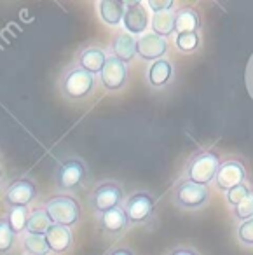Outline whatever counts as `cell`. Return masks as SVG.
Masks as SVG:
<instances>
[{
	"label": "cell",
	"mask_w": 253,
	"mask_h": 255,
	"mask_svg": "<svg viewBox=\"0 0 253 255\" xmlns=\"http://www.w3.org/2000/svg\"><path fill=\"white\" fill-rule=\"evenodd\" d=\"M96 77L81 68L79 65H72L61 74L60 77V91L67 100L79 102L84 100L95 91Z\"/></svg>",
	"instance_id": "6da1fadb"
},
{
	"label": "cell",
	"mask_w": 253,
	"mask_h": 255,
	"mask_svg": "<svg viewBox=\"0 0 253 255\" xmlns=\"http://www.w3.org/2000/svg\"><path fill=\"white\" fill-rule=\"evenodd\" d=\"M47 217H49L51 224L54 226H63V227H74L75 224L81 220V205L79 201L70 194H60L53 196L46 201L44 205Z\"/></svg>",
	"instance_id": "7a4b0ae2"
},
{
	"label": "cell",
	"mask_w": 253,
	"mask_h": 255,
	"mask_svg": "<svg viewBox=\"0 0 253 255\" xmlns=\"http://www.w3.org/2000/svg\"><path fill=\"white\" fill-rule=\"evenodd\" d=\"M218 166H220V157L213 150H199L196 152L187 163V180L197 185L208 187L210 182L215 180L217 177Z\"/></svg>",
	"instance_id": "3957f363"
},
{
	"label": "cell",
	"mask_w": 253,
	"mask_h": 255,
	"mask_svg": "<svg viewBox=\"0 0 253 255\" xmlns=\"http://www.w3.org/2000/svg\"><path fill=\"white\" fill-rule=\"evenodd\" d=\"M88 177V168L86 163L79 157H67L56 168L54 173V184L56 189L63 194L74 192L84 185V180Z\"/></svg>",
	"instance_id": "277c9868"
},
{
	"label": "cell",
	"mask_w": 253,
	"mask_h": 255,
	"mask_svg": "<svg viewBox=\"0 0 253 255\" xmlns=\"http://www.w3.org/2000/svg\"><path fill=\"white\" fill-rule=\"evenodd\" d=\"M124 192L117 182H102L93 189L89 196V205L98 215L114 210L117 206H123Z\"/></svg>",
	"instance_id": "5b68a950"
},
{
	"label": "cell",
	"mask_w": 253,
	"mask_h": 255,
	"mask_svg": "<svg viewBox=\"0 0 253 255\" xmlns=\"http://www.w3.org/2000/svg\"><path fill=\"white\" fill-rule=\"evenodd\" d=\"M208 198H210V189L192 184L187 178L178 182L173 189V201L183 210H199L201 206L206 205Z\"/></svg>",
	"instance_id": "8992f818"
},
{
	"label": "cell",
	"mask_w": 253,
	"mask_h": 255,
	"mask_svg": "<svg viewBox=\"0 0 253 255\" xmlns=\"http://www.w3.org/2000/svg\"><path fill=\"white\" fill-rule=\"evenodd\" d=\"M37 194H39V189H37L35 182H32L26 177H21V178H16L14 182H11L7 185L4 194V203L9 210L28 208L35 201Z\"/></svg>",
	"instance_id": "52a82bcc"
},
{
	"label": "cell",
	"mask_w": 253,
	"mask_h": 255,
	"mask_svg": "<svg viewBox=\"0 0 253 255\" xmlns=\"http://www.w3.org/2000/svg\"><path fill=\"white\" fill-rule=\"evenodd\" d=\"M124 212L129 224H147L155 212V199L148 192H134L124 203Z\"/></svg>",
	"instance_id": "ba28073f"
},
{
	"label": "cell",
	"mask_w": 253,
	"mask_h": 255,
	"mask_svg": "<svg viewBox=\"0 0 253 255\" xmlns=\"http://www.w3.org/2000/svg\"><path fill=\"white\" fill-rule=\"evenodd\" d=\"M124 32L131 33V35H143L145 30L150 25V11H148L145 2H129L126 4V11H124L123 18Z\"/></svg>",
	"instance_id": "9c48e42d"
},
{
	"label": "cell",
	"mask_w": 253,
	"mask_h": 255,
	"mask_svg": "<svg viewBox=\"0 0 253 255\" xmlns=\"http://www.w3.org/2000/svg\"><path fill=\"white\" fill-rule=\"evenodd\" d=\"M245 178H246L245 164L236 159H227V161H222L220 166H218L215 182H217V187L220 191L227 192L229 189L236 187V185L245 184Z\"/></svg>",
	"instance_id": "30bf717a"
},
{
	"label": "cell",
	"mask_w": 253,
	"mask_h": 255,
	"mask_svg": "<svg viewBox=\"0 0 253 255\" xmlns=\"http://www.w3.org/2000/svg\"><path fill=\"white\" fill-rule=\"evenodd\" d=\"M100 81L107 91H119L127 82V65L117 58L109 56L103 70L100 72Z\"/></svg>",
	"instance_id": "8fae6325"
},
{
	"label": "cell",
	"mask_w": 253,
	"mask_h": 255,
	"mask_svg": "<svg viewBox=\"0 0 253 255\" xmlns=\"http://www.w3.org/2000/svg\"><path fill=\"white\" fill-rule=\"evenodd\" d=\"M168 51V40L155 33H143L136 39V56H140L145 61H157L162 60V56Z\"/></svg>",
	"instance_id": "7c38bea8"
},
{
	"label": "cell",
	"mask_w": 253,
	"mask_h": 255,
	"mask_svg": "<svg viewBox=\"0 0 253 255\" xmlns=\"http://www.w3.org/2000/svg\"><path fill=\"white\" fill-rule=\"evenodd\" d=\"M110 54L114 58H117L123 63H129L133 61V58L136 56V39L131 33L119 30L116 35L112 37L110 42Z\"/></svg>",
	"instance_id": "4fadbf2b"
},
{
	"label": "cell",
	"mask_w": 253,
	"mask_h": 255,
	"mask_svg": "<svg viewBox=\"0 0 253 255\" xmlns=\"http://www.w3.org/2000/svg\"><path fill=\"white\" fill-rule=\"evenodd\" d=\"M98 226L109 236H119L126 231V227L129 226V220L124 212V206H117L114 210L98 215Z\"/></svg>",
	"instance_id": "5bb4252c"
},
{
	"label": "cell",
	"mask_w": 253,
	"mask_h": 255,
	"mask_svg": "<svg viewBox=\"0 0 253 255\" xmlns=\"http://www.w3.org/2000/svg\"><path fill=\"white\" fill-rule=\"evenodd\" d=\"M47 241V247L53 254H65L72 248L74 245V234L68 227L63 226H54L51 224V227L47 229V233L44 234Z\"/></svg>",
	"instance_id": "9a60e30c"
},
{
	"label": "cell",
	"mask_w": 253,
	"mask_h": 255,
	"mask_svg": "<svg viewBox=\"0 0 253 255\" xmlns=\"http://www.w3.org/2000/svg\"><path fill=\"white\" fill-rule=\"evenodd\" d=\"M107 58L109 56H107L105 51L96 46H91V47H86V49H82L81 53H79L77 63L75 65L84 68V70L89 72L91 75H96L103 70V67H105V63H107Z\"/></svg>",
	"instance_id": "2e32d148"
},
{
	"label": "cell",
	"mask_w": 253,
	"mask_h": 255,
	"mask_svg": "<svg viewBox=\"0 0 253 255\" xmlns=\"http://www.w3.org/2000/svg\"><path fill=\"white\" fill-rule=\"evenodd\" d=\"M171 79H173V65H171V61L166 60V58L154 61V63L148 67L147 82L152 88H155V89L164 88Z\"/></svg>",
	"instance_id": "e0dca14e"
},
{
	"label": "cell",
	"mask_w": 253,
	"mask_h": 255,
	"mask_svg": "<svg viewBox=\"0 0 253 255\" xmlns=\"http://www.w3.org/2000/svg\"><path fill=\"white\" fill-rule=\"evenodd\" d=\"M124 11H126V4L121 0H100L98 2L100 18L109 26L121 25L124 18Z\"/></svg>",
	"instance_id": "ac0fdd59"
},
{
	"label": "cell",
	"mask_w": 253,
	"mask_h": 255,
	"mask_svg": "<svg viewBox=\"0 0 253 255\" xmlns=\"http://www.w3.org/2000/svg\"><path fill=\"white\" fill-rule=\"evenodd\" d=\"M201 21L199 14L196 9L189 7V5H182L175 11V32L176 33H185V32H197Z\"/></svg>",
	"instance_id": "d6986e66"
},
{
	"label": "cell",
	"mask_w": 253,
	"mask_h": 255,
	"mask_svg": "<svg viewBox=\"0 0 253 255\" xmlns=\"http://www.w3.org/2000/svg\"><path fill=\"white\" fill-rule=\"evenodd\" d=\"M150 26L152 33L162 37V39H168L175 32V11L154 12L150 18Z\"/></svg>",
	"instance_id": "ffe728a7"
},
{
	"label": "cell",
	"mask_w": 253,
	"mask_h": 255,
	"mask_svg": "<svg viewBox=\"0 0 253 255\" xmlns=\"http://www.w3.org/2000/svg\"><path fill=\"white\" fill-rule=\"evenodd\" d=\"M49 227H51L49 217H47L44 206H39V208H35V210H32V212H30L28 220H26V226H25V233L44 236Z\"/></svg>",
	"instance_id": "44dd1931"
},
{
	"label": "cell",
	"mask_w": 253,
	"mask_h": 255,
	"mask_svg": "<svg viewBox=\"0 0 253 255\" xmlns=\"http://www.w3.org/2000/svg\"><path fill=\"white\" fill-rule=\"evenodd\" d=\"M21 247L28 255H47L51 254L49 247H47L46 236H39V234H21Z\"/></svg>",
	"instance_id": "7402d4cb"
},
{
	"label": "cell",
	"mask_w": 253,
	"mask_h": 255,
	"mask_svg": "<svg viewBox=\"0 0 253 255\" xmlns=\"http://www.w3.org/2000/svg\"><path fill=\"white\" fill-rule=\"evenodd\" d=\"M28 215H30L28 208H11L7 212L5 219H7L9 227H11V231L16 234V236L25 233V226H26V220H28Z\"/></svg>",
	"instance_id": "603a6c76"
},
{
	"label": "cell",
	"mask_w": 253,
	"mask_h": 255,
	"mask_svg": "<svg viewBox=\"0 0 253 255\" xmlns=\"http://www.w3.org/2000/svg\"><path fill=\"white\" fill-rule=\"evenodd\" d=\"M201 39H199V33L197 32H185V33H176L175 37V46L178 51L182 53L189 54L194 53V51L199 47Z\"/></svg>",
	"instance_id": "cb8c5ba5"
},
{
	"label": "cell",
	"mask_w": 253,
	"mask_h": 255,
	"mask_svg": "<svg viewBox=\"0 0 253 255\" xmlns=\"http://www.w3.org/2000/svg\"><path fill=\"white\" fill-rule=\"evenodd\" d=\"M16 241V234L11 231L5 217H0V255H5L12 250Z\"/></svg>",
	"instance_id": "d4e9b609"
},
{
	"label": "cell",
	"mask_w": 253,
	"mask_h": 255,
	"mask_svg": "<svg viewBox=\"0 0 253 255\" xmlns=\"http://www.w3.org/2000/svg\"><path fill=\"white\" fill-rule=\"evenodd\" d=\"M250 191H252V189H250L246 184H239V185H236V187L229 189L227 196H225V199H227L229 206L236 208V206H238L239 203H243V199H245L246 196L250 194Z\"/></svg>",
	"instance_id": "484cf974"
},
{
	"label": "cell",
	"mask_w": 253,
	"mask_h": 255,
	"mask_svg": "<svg viewBox=\"0 0 253 255\" xmlns=\"http://www.w3.org/2000/svg\"><path fill=\"white\" fill-rule=\"evenodd\" d=\"M232 212H234L236 219H239L241 222L246 219H252L253 217V191H250V194L243 199V203H239L236 208H232Z\"/></svg>",
	"instance_id": "4316f807"
},
{
	"label": "cell",
	"mask_w": 253,
	"mask_h": 255,
	"mask_svg": "<svg viewBox=\"0 0 253 255\" xmlns=\"http://www.w3.org/2000/svg\"><path fill=\"white\" fill-rule=\"evenodd\" d=\"M238 238L243 245H246V247H253V217L252 219L243 220V222L239 224Z\"/></svg>",
	"instance_id": "83f0119b"
},
{
	"label": "cell",
	"mask_w": 253,
	"mask_h": 255,
	"mask_svg": "<svg viewBox=\"0 0 253 255\" xmlns=\"http://www.w3.org/2000/svg\"><path fill=\"white\" fill-rule=\"evenodd\" d=\"M147 7L152 12L173 11V0H148Z\"/></svg>",
	"instance_id": "f1b7e54d"
},
{
	"label": "cell",
	"mask_w": 253,
	"mask_h": 255,
	"mask_svg": "<svg viewBox=\"0 0 253 255\" xmlns=\"http://www.w3.org/2000/svg\"><path fill=\"white\" fill-rule=\"evenodd\" d=\"M246 82H248V89H250V93H252V96H253V58H252V61H250V65H248V74H246Z\"/></svg>",
	"instance_id": "f546056e"
},
{
	"label": "cell",
	"mask_w": 253,
	"mask_h": 255,
	"mask_svg": "<svg viewBox=\"0 0 253 255\" xmlns=\"http://www.w3.org/2000/svg\"><path fill=\"white\" fill-rule=\"evenodd\" d=\"M107 255H134V254L126 247H117V248H114V250H110Z\"/></svg>",
	"instance_id": "4dcf8cb0"
},
{
	"label": "cell",
	"mask_w": 253,
	"mask_h": 255,
	"mask_svg": "<svg viewBox=\"0 0 253 255\" xmlns=\"http://www.w3.org/2000/svg\"><path fill=\"white\" fill-rule=\"evenodd\" d=\"M168 255H197V254L194 250H189V248H175Z\"/></svg>",
	"instance_id": "1f68e13d"
},
{
	"label": "cell",
	"mask_w": 253,
	"mask_h": 255,
	"mask_svg": "<svg viewBox=\"0 0 253 255\" xmlns=\"http://www.w3.org/2000/svg\"><path fill=\"white\" fill-rule=\"evenodd\" d=\"M26 255H28V254H26Z\"/></svg>",
	"instance_id": "d6a6232c"
}]
</instances>
